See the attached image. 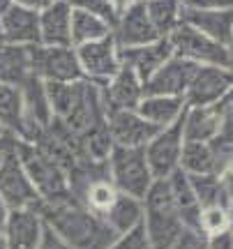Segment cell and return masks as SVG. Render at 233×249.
<instances>
[{
    "label": "cell",
    "instance_id": "bcb514c9",
    "mask_svg": "<svg viewBox=\"0 0 233 249\" xmlns=\"http://www.w3.org/2000/svg\"><path fill=\"white\" fill-rule=\"evenodd\" d=\"M229 53H231V60H233V33H231V39H229Z\"/></svg>",
    "mask_w": 233,
    "mask_h": 249
},
{
    "label": "cell",
    "instance_id": "7bdbcfd3",
    "mask_svg": "<svg viewBox=\"0 0 233 249\" xmlns=\"http://www.w3.org/2000/svg\"><path fill=\"white\" fill-rule=\"evenodd\" d=\"M7 213L9 208L2 203V198H0V233H2V226H5V219H7Z\"/></svg>",
    "mask_w": 233,
    "mask_h": 249
},
{
    "label": "cell",
    "instance_id": "ab89813d",
    "mask_svg": "<svg viewBox=\"0 0 233 249\" xmlns=\"http://www.w3.org/2000/svg\"><path fill=\"white\" fill-rule=\"evenodd\" d=\"M54 0H14V5H21V7L35 9V12H42L46 5H51Z\"/></svg>",
    "mask_w": 233,
    "mask_h": 249
},
{
    "label": "cell",
    "instance_id": "74e56055",
    "mask_svg": "<svg viewBox=\"0 0 233 249\" xmlns=\"http://www.w3.org/2000/svg\"><path fill=\"white\" fill-rule=\"evenodd\" d=\"M185 5L198 9H233V0H187Z\"/></svg>",
    "mask_w": 233,
    "mask_h": 249
},
{
    "label": "cell",
    "instance_id": "8fae6325",
    "mask_svg": "<svg viewBox=\"0 0 233 249\" xmlns=\"http://www.w3.org/2000/svg\"><path fill=\"white\" fill-rule=\"evenodd\" d=\"M44 233V219L37 208L9 210L0 240L2 249H37Z\"/></svg>",
    "mask_w": 233,
    "mask_h": 249
},
{
    "label": "cell",
    "instance_id": "44dd1931",
    "mask_svg": "<svg viewBox=\"0 0 233 249\" xmlns=\"http://www.w3.org/2000/svg\"><path fill=\"white\" fill-rule=\"evenodd\" d=\"M185 99L182 97H166V95H143L141 104L136 107L139 116L145 118L150 124H155L157 129L171 127L182 118L185 111Z\"/></svg>",
    "mask_w": 233,
    "mask_h": 249
},
{
    "label": "cell",
    "instance_id": "30bf717a",
    "mask_svg": "<svg viewBox=\"0 0 233 249\" xmlns=\"http://www.w3.org/2000/svg\"><path fill=\"white\" fill-rule=\"evenodd\" d=\"M233 90V70L215 67V65H198L187 92V107H213Z\"/></svg>",
    "mask_w": 233,
    "mask_h": 249
},
{
    "label": "cell",
    "instance_id": "52a82bcc",
    "mask_svg": "<svg viewBox=\"0 0 233 249\" xmlns=\"http://www.w3.org/2000/svg\"><path fill=\"white\" fill-rule=\"evenodd\" d=\"M0 198L9 210H18V208H37L39 210V198H37V192L28 178L23 164L18 160L17 143L0 160Z\"/></svg>",
    "mask_w": 233,
    "mask_h": 249
},
{
    "label": "cell",
    "instance_id": "4dcf8cb0",
    "mask_svg": "<svg viewBox=\"0 0 233 249\" xmlns=\"http://www.w3.org/2000/svg\"><path fill=\"white\" fill-rule=\"evenodd\" d=\"M192 187H194V194H197V203L201 208L206 205H231V196L226 194L224 185L217 173H206V176H189Z\"/></svg>",
    "mask_w": 233,
    "mask_h": 249
},
{
    "label": "cell",
    "instance_id": "ba28073f",
    "mask_svg": "<svg viewBox=\"0 0 233 249\" xmlns=\"http://www.w3.org/2000/svg\"><path fill=\"white\" fill-rule=\"evenodd\" d=\"M76 58H79L83 79L95 83V86H104L118 70H120V49H118L113 35H107L102 39L88 42V44L74 46Z\"/></svg>",
    "mask_w": 233,
    "mask_h": 249
},
{
    "label": "cell",
    "instance_id": "681fc988",
    "mask_svg": "<svg viewBox=\"0 0 233 249\" xmlns=\"http://www.w3.org/2000/svg\"><path fill=\"white\" fill-rule=\"evenodd\" d=\"M67 2H70V0H67Z\"/></svg>",
    "mask_w": 233,
    "mask_h": 249
},
{
    "label": "cell",
    "instance_id": "1f68e13d",
    "mask_svg": "<svg viewBox=\"0 0 233 249\" xmlns=\"http://www.w3.org/2000/svg\"><path fill=\"white\" fill-rule=\"evenodd\" d=\"M229 229V208L226 205H206L198 213V233L206 235H215L219 231Z\"/></svg>",
    "mask_w": 233,
    "mask_h": 249
},
{
    "label": "cell",
    "instance_id": "9a60e30c",
    "mask_svg": "<svg viewBox=\"0 0 233 249\" xmlns=\"http://www.w3.org/2000/svg\"><path fill=\"white\" fill-rule=\"evenodd\" d=\"M102 92V102L107 111H123V108H136L143 99V81L136 76L134 71L120 65V70L111 76V79L99 86Z\"/></svg>",
    "mask_w": 233,
    "mask_h": 249
},
{
    "label": "cell",
    "instance_id": "5bb4252c",
    "mask_svg": "<svg viewBox=\"0 0 233 249\" xmlns=\"http://www.w3.org/2000/svg\"><path fill=\"white\" fill-rule=\"evenodd\" d=\"M111 35L116 39L118 49H129V46H143L150 44L155 39H160L157 30L153 28L148 12H145L143 0H139L136 5L125 9L123 14H118L116 26L111 30Z\"/></svg>",
    "mask_w": 233,
    "mask_h": 249
},
{
    "label": "cell",
    "instance_id": "b9f144b4",
    "mask_svg": "<svg viewBox=\"0 0 233 249\" xmlns=\"http://www.w3.org/2000/svg\"><path fill=\"white\" fill-rule=\"evenodd\" d=\"M111 5H113V9H116V14H123L125 9H129L132 5H136L139 0H108Z\"/></svg>",
    "mask_w": 233,
    "mask_h": 249
},
{
    "label": "cell",
    "instance_id": "603a6c76",
    "mask_svg": "<svg viewBox=\"0 0 233 249\" xmlns=\"http://www.w3.org/2000/svg\"><path fill=\"white\" fill-rule=\"evenodd\" d=\"M23 124H26V111H23L21 88L12 83H0V129L21 141Z\"/></svg>",
    "mask_w": 233,
    "mask_h": 249
},
{
    "label": "cell",
    "instance_id": "f546056e",
    "mask_svg": "<svg viewBox=\"0 0 233 249\" xmlns=\"http://www.w3.org/2000/svg\"><path fill=\"white\" fill-rule=\"evenodd\" d=\"M116 196H118V189L113 187V182L108 180V176H104V178L90 180L88 185L83 187L74 198H76L79 203L86 205L88 210H92V213L104 214L108 210V205L116 201Z\"/></svg>",
    "mask_w": 233,
    "mask_h": 249
},
{
    "label": "cell",
    "instance_id": "d590c367",
    "mask_svg": "<svg viewBox=\"0 0 233 249\" xmlns=\"http://www.w3.org/2000/svg\"><path fill=\"white\" fill-rule=\"evenodd\" d=\"M171 249H208L206 247V238L192 231H182V235L178 238V242Z\"/></svg>",
    "mask_w": 233,
    "mask_h": 249
},
{
    "label": "cell",
    "instance_id": "ac0fdd59",
    "mask_svg": "<svg viewBox=\"0 0 233 249\" xmlns=\"http://www.w3.org/2000/svg\"><path fill=\"white\" fill-rule=\"evenodd\" d=\"M39 44L72 46V5L54 0L39 12Z\"/></svg>",
    "mask_w": 233,
    "mask_h": 249
},
{
    "label": "cell",
    "instance_id": "4316f807",
    "mask_svg": "<svg viewBox=\"0 0 233 249\" xmlns=\"http://www.w3.org/2000/svg\"><path fill=\"white\" fill-rule=\"evenodd\" d=\"M143 5L160 37H169L182 23V0H143Z\"/></svg>",
    "mask_w": 233,
    "mask_h": 249
},
{
    "label": "cell",
    "instance_id": "d6a6232c",
    "mask_svg": "<svg viewBox=\"0 0 233 249\" xmlns=\"http://www.w3.org/2000/svg\"><path fill=\"white\" fill-rule=\"evenodd\" d=\"M70 5H72L74 9H83V12H88V14H95V17L104 18L108 26H111V30L116 26L118 14L108 0H70Z\"/></svg>",
    "mask_w": 233,
    "mask_h": 249
},
{
    "label": "cell",
    "instance_id": "836d02e7",
    "mask_svg": "<svg viewBox=\"0 0 233 249\" xmlns=\"http://www.w3.org/2000/svg\"><path fill=\"white\" fill-rule=\"evenodd\" d=\"M108 249H153V245H150L148 235H145L143 224H141V226H136L132 231L116 235L113 242L108 245Z\"/></svg>",
    "mask_w": 233,
    "mask_h": 249
},
{
    "label": "cell",
    "instance_id": "60d3db41",
    "mask_svg": "<svg viewBox=\"0 0 233 249\" xmlns=\"http://www.w3.org/2000/svg\"><path fill=\"white\" fill-rule=\"evenodd\" d=\"M14 143H17V139H14V136H9V134H2V136H0V160L7 155V150L14 145Z\"/></svg>",
    "mask_w": 233,
    "mask_h": 249
},
{
    "label": "cell",
    "instance_id": "6da1fadb",
    "mask_svg": "<svg viewBox=\"0 0 233 249\" xmlns=\"http://www.w3.org/2000/svg\"><path fill=\"white\" fill-rule=\"evenodd\" d=\"M39 214L72 249H108L116 238L102 214L88 210L72 196L54 205H39Z\"/></svg>",
    "mask_w": 233,
    "mask_h": 249
},
{
    "label": "cell",
    "instance_id": "f6af8a7d",
    "mask_svg": "<svg viewBox=\"0 0 233 249\" xmlns=\"http://www.w3.org/2000/svg\"><path fill=\"white\" fill-rule=\"evenodd\" d=\"M229 231H231V235H233V201H231V205H229Z\"/></svg>",
    "mask_w": 233,
    "mask_h": 249
},
{
    "label": "cell",
    "instance_id": "7dc6e473",
    "mask_svg": "<svg viewBox=\"0 0 233 249\" xmlns=\"http://www.w3.org/2000/svg\"><path fill=\"white\" fill-rule=\"evenodd\" d=\"M2 134H5V132H2V129H0V136H2Z\"/></svg>",
    "mask_w": 233,
    "mask_h": 249
},
{
    "label": "cell",
    "instance_id": "5b68a950",
    "mask_svg": "<svg viewBox=\"0 0 233 249\" xmlns=\"http://www.w3.org/2000/svg\"><path fill=\"white\" fill-rule=\"evenodd\" d=\"M166 39L173 49V55H180V58L194 62V65H215V67L233 70L229 46L210 39L187 23H180Z\"/></svg>",
    "mask_w": 233,
    "mask_h": 249
},
{
    "label": "cell",
    "instance_id": "4fadbf2b",
    "mask_svg": "<svg viewBox=\"0 0 233 249\" xmlns=\"http://www.w3.org/2000/svg\"><path fill=\"white\" fill-rule=\"evenodd\" d=\"M198 65L185 60L180 55H171L169 60L155 71L150 79L143 83L145 95H166V97H182L187 92L192 76Z\"/></svg>",
    "mask_w": 233,
    "mask_h": 249
},
{
    "label": "cell",
    "instance_id": "7a4b0ae2",
    "mask_svg": "<svg viewBox=\"0 0 233 249\" xmlns=\"http://www.w3.org/2000/svg\"><path fill=\"white\" fill-rule=\"evenodd\" d=\"M141 201H143V229L153 249H171L182 235L185 226L166 180H155Z\"/></svg>",
    "mask_w": 233,
    "mask_h": 249
},
{
    "label": "cell",
    "instance_id": "7402d4cb",
    "mask_svg": "<svg viewBox=\"0 0 233 249\" xmlns=\"http://www.w3.org/2000/svg\"><path fill=\"white\" fill-rule=\"evenodd\" d=\"M102 219L107 222V226L116 235L132 231V229L143 224V201L118 192L116 201L108 205V210L102 214Z\"/></svg>",
    "mask_w": 233,
    "mask_h": 249
},
{
    "label": "cell",
    "instance_id": "8992f818",
    "mask_svg": "<svg viewBox=\"0 0 233 249\" xmlns=\"http://www.w3.org/2000/svg\"><path fill=\"white\" fill-rule=\"evenodd\" d=\"M30 65H33V74L46 83L83 81V71L74 46H30Z\"/></svg>",
    "mask_w": 233,
    "mask_h": 249
},
{
    "label": "cell",
    "instance_id": "8d00e7d4",
    "mask_svg": "<svg viewBox=\"0 0 233 249\" xmlns=\"http://www.w3.org/2000/svg\"><path fill=\"white\" fill-rule=\"evenodd\" d=\"M206 247L208 249H233V235L231 231H219L215 235H206Z\"/></svg>",
    "mask_w": 233,
    "mask_h": 249
},
{
    "label": "cell",
    "instance_id": "d6986e66",
    "mask_svg": "<svg viewBox=\"0 0 233 249\" xmlns=\"http://www.w3.org/2000/svg\"><path fill=\"white\" fill-rule=\"evenodd\" d=\"M182 23L192 26L219 44L229 46L233 33V9H198L182 2Z\"/></svg>",
    "mask_w": 233,
    "mask_h": 249
},
{
    "label": "cell",
    "instance_id": "7c38bea8",
    "mask_svg": "<svg viewBox=\"0 0 233 249\" xmlns=\"http://www.w3.org/2000/svg\"><path fill=\"white\" fill-rule=\"evenodd\" d=\"M107 129L113 145L118 148H143L160 132L155 124L139 116L136 108L107 111Z\"/></svg>",
    "mask_w": 233,
    "mask_h": 249
},
{
    "label": "cell",
    "instance_id": "f1b7e54d",
    "mask_svg": "<svg viewBox=\"0 0 233 249\" xmlns=\"http://www.w3.org/2000/svg\"><path fill=\"white\" fill-rule=\"evenodd\" d=\"M111 35V26L104 18L72 7V46H81Z\"/></svg>",
    "mask_w": 233,
    "mask_h": 249
},
{
    "label": "cell",
    "instance_id": "cb8c5ba5",
    "mask_svg": "<svg viewBox=\"0 0 233 249\" xmlns=\"http://www.w3.org/2000/svg\"><path fill=\"white\" fill-rule=\"evenodd\" d=\"M18 88H21V97H23V111H26V118L46 129L49 124L54 123V113H51V107H49L44 81L37 79L35 74H30Z\"/></svg>",
    "mask_w": 233,
    "mask_h": 249
},
{
    "label": "cell",
    "instance_id": "e0dca14e",
    "mask_svg": "<svg viewBox=\"0 0 233 249\" xmlns=\"http://www.w3.org/2000/svg\"><path fill=\"white\" fill-rule=\"evenodd\" d=\"M171 55H173V49H171L169 39H166V37H160V39H155L150 44L120 49V65L129 67V70L145 83L164 62L169 60Z\"/></svg>",
    "mask_w": 233,
    "mask_h": 249
},
{
    "label": "cell",
    "instance_id": "ffe728a7",
    "mask_svg": "<svg viewBox=\"0 0 233 249\" xmlns=\"http://www.w3.org/2000/svg\"><path fill=\"white\" fill-rule=\"evenodd\" d=\"M224 118V99L213 107H185L180 118V129L185 141L208 143L217 134Z\"/></svg>",
    "mask_w": 233,
    "mask_h": 249
},
{
    "label": "cell",
    "instance_id": "f35d334b",
    "mask_svg": "<svg viewBox=\"0 0 233 249\" xmlns=\"http://www.w3.org/2000/svg\"><path fill=\"white\" fill-rule=\"evenodd\" d=\"M217 176H219V180H222V185H224V189H226V194L233 198V157L226 161L224 166H222V171H219Z\"/></svg>",
    "mask_w": 233,
    "mask_h": 249
},
{
    "label": "cell",
    "instance_id": "9c48e42d",
    "mask_svg": "<svg viewBox=\"0 0 233 249\" xmlns=\"http://www.w3.org/2000/svg\"><path fill=\"white\" fill-rule=\"evenodd\" d=\"M182 129H180V120L171 127H164L155 134L150 141L143 145L145 161L150 166L155 180L169 178L176 169H180V152H182Z\"/></svg>",
    "mask_w": 233,
    "mask_h": 249
},
{
    "label": "cell",
    "instance_id": "277c9868",
    "mask_svg": "<svg viewBox=\"0 0 233 249\" xmlns=\"http://www.w3.org/2000/svg\"><path fill=\"white\" fill-rule=\"evenodd\" d=\"M107 171L108 180L113 182L118 192L134 196V198H143L145 192L155 182L150 166L145 161L143 148H118V145H113V150L107 157Z\"/></svg>",
    "mask_w": 233,
    "mask_h": 249
},
{
    "label": "cell",
    "instance_id": "d4e9b609",
    "mask_svg": "<svg viewBox=\"0 0 233 249\" xmlns=\"http://www.w3.org/2000/svg\"><path fill=\"white\" fill-rule=\"evenodd\" d=\"M33 74L30 46L0 44V83L21 86Z\"/></svg>",
    "mask_w": 233,
    "mask_h": 249
},
{
    "label": "cell",
    "instance_id": "484cf974",
    "mask_svg": "<svg viewBox=\"0 0 233 249\" xmlns=\"http://www.w3.org/2000/svg\"><path fill=\"white\" fill-rule=\"evenodd\" d=\"M180 169L187 176H206V173H217L215 152L210 148V143L201 141H185L182 152H180Z\"/></svg>",
    "mask_w": 233,
    "mask_h": 249
},
{
    "label": "cell",
    "instance_id": "3957f363",
    "mask_svg": "<svg viewBox=\"0 0 233 249\" xmlns=\"http://www.w3.org/2000/svg\"><path fill=\"white\" fill-rule=\"evenodd\" d=\"M17 152L35 187L39 205H54L70 198V178H67V169L60 161L54 160L35 143L17 141Z\"/></svg>",
    "mask_w": 233,
    "mask_h": 249
},
{
    "label": "cell",
    "instance_id": "ee69618b",
    "mask_svg": "<svg viewBox=\"0 0 233 249\" xmlns=\"http://www.w3.org/2000/svg\"><path fill=\"white\" fill-rule=\"evenodd\" d=\"M12 5H14V0H0V17H2V14H5Z\"/></svg>",
    "mask_w": 233,
    "mask_h": 249
},
{
    "label": "cell",
    "instance_id": "2e32d148",
    "mask_svg": "<svg viewBox=\"0 0 233 249\" xmlns=\"http://www.w3.org/2000/svg\"><path fill=\"white\" fill-rule=\"evenodd\" d=\"M0 44L35 46L39 44V12L12 5L0 17Z\"/></svg>",
    "mask_w": 233,
    "mask_h": 249
},
{
    "label": "cell",
    "instance_id": "e575fe53",
    "mask_svg": "<svg viewBox=\"0 0 233 249\" xmlns=\"http://www.w3.org/2000/svg\"><path fill=\"white\" fill-rule=\"evenodd\" d=\"M37 249H72V247H70V245H67V242L51 229V226H46L44 224V233H42V240H39Z\"/></svg>",
    "mask_w": 233,
    "mask_h": 249
},
{
    "label": "cell",
    "instance_id": "c3c4849f",
    "mask_svg": "<svg viewBox=\"0 0 233 249\" xmlns=\"http://www.w3.org/2000/svg\"><path fill=\"white\" fill-rule=\"evenodd\" d=\"M182 2H187V0H182Z\"/></svg>",
    "mask_w": 233,
    "mask_h": 249
},
{
    "label": "cell",
    "instance_id": "83f0119b",
    "mask_svg": "<svg viewBox=\"0 0 233 249\" xmlns=\"http://www.w3.org/2000/svg\"><path fill=\"white\" fill-rule=\"evenodd\" d=\"M83 81H74V83H46V97H49V107L54 113V120H65L74 111V107L79 104L81 92H83Z\"/></svg>",
    "mask_w": 233,
    "mask_h": 249
}]
</instances>
